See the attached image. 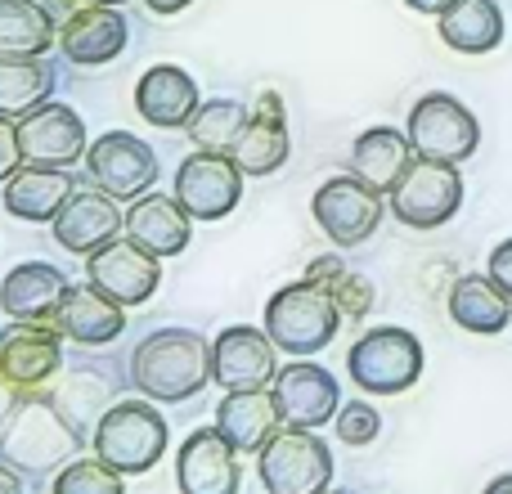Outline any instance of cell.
Wrapping results in <instances>:
<instances>
[{"mask_svg": "<svg viewBox=\"0 0 512 494\" xmlns=\"http://www.w3.org/2000/svg\"><path fill=\"white\" fill-rule=\"evenodd\" d=\"M387 198H391V216L400 225H409V230H441L463 207V176L454 162L414 158V167L405 171V180Z\"/></svg>", "mask_w": 512, "mask_h": 494, "instance_id": "cell-8", "label": "cell"}, {"mask_svg": "<svg viewBox=\"0 0 512 494\" xmlns=\"http://www.w3.org/2000/svg\"><path fill=\"white\" fill-rule=\"evenodd\" d=\"M63 364V333L59 324H14L0 333V378L18 391H36L59 373Z\"/></svg>", "mask_w": 512, "mask_h": 494, "instance_id": "cell-17", "label": "cell"}, {"mask_svg": "<svg viewBox=\"0 0 512 494\" xmlns=\"http://www.w3.org/2000/svg\"><path fill=\"white\" fill-rule=\"evenodd\" d=\"M436 27H441V41L450 45V50L490 54L504 41V9H499L495 0H459V5H450L436 18Z\"/></svg>", "mask_w": 512, "mask_h": 494, "instance_id": "cell-29", "label": "cell"}, {"mask_svg": "<svg viewBox=\"0 0 512 494\" xmlns=\"http://www.w3.org/2000/svg\"><path fill=\"white\" fill-rule=\"evenodd\" d=\"M239 459L243 454L216 432V423L189 432L176 450V486H180V494H239V486H243Z\"/></svg>", "mask_w": 512, "mask_h": 494, "instance_id": "cell-14", "label": "cell"}, {"mask_svg": "<svg viewBox=\"0 0 512 494\" xmlns=\"http://www.w3.org/2000/svg\"><path fill=\"white\" fill-rule=\"evenodd\" d=\"M450 319L477 337H495L512 324V297L490 274H463L450 288Z\"/></svg>", "mask_w": 512, "mask_h": 494, "instance_id": "cell-28", "label": "cell"}, {"mask_svg": "<svg viewBox=\"0 0 512 494\" xmlns=\"http://www.w3.org/2000/svg\"><path fill=\"white\" fill-rule=\"evenodd\" d=\"M86 171L117 203H135L158 185V153L131 131H104L86 149Z\"/></svg>", "mask_w": 512, "mask_h": 494, "instance_id": "cell-10", "label": "cell"}, {"mask_svg": "<svg viewBox=\"0 0 512 494\" xmlns=\"http://www.w3.org/2000/svg\"><path fill=\"white\" fill-rule=\"evenodd\" d=\"M36 5H41V9H45V14H50V18H54V23H63V18H68V14H72V9H77V5H81V0H36Z\"/></svg>", "mask_w": 512, "mask_h": 494, "instance_id": "cell-40", "label": "cell"}, {"mask_svg": "<svg viewBox=\"0 0 512 494\" xmlns=\"http://www.w3.org/2000/svg\"><path fill=\"white\" fill-rule=\"evenodd\" d=\"M90 445H95V459H104L122 477H144L167 454V418L149 400H113Z\"/></svg>", "mask_w": 512, "mask_h": 494, "instance_id": "cell-4", "label": "cell"}, {"mask_svg": "<svg viewBox=\"0 0 512 494\" xmlns=\"http://www.w3.org/2000/svg\"><path fill=\"white\" fill-rule=\"evenodd\" d=\"M234 162L243 167V176H270L288 162V126H283V99L274 90H265L248 113L239 144H234Z\"/></svg>", "mask_w": 512, "mask_h": 494, "instance_id": "cell-24", "label": "cell"}, {"mask_svg": "<svg viewBox=\"0 0 512 494\" xmlns=\"http://www.w3.org/2000/svg\"><path fill=\"white\" fill-rule=\"evenodd\" d=\"M50 494H126V477L108 468L104 459H77L63 463V472H54Z\"/></svg>", "mask_w": 512, "mask_h": 494, "instance_id": "cell-34", "label": "cell"}, {"mask_svg": "<svg viewBox=\"0 0 512 494\" xmlns=\"http://www.w3.org/2000/svg\"><path fill=\"white\" fill-rule=\"evenodd\" d=\"M324 494H351V490H324Z\"/></svg>", "mask_w": 512, "mask_h": 494, "instance_id": "cell-45", "label": "cell"}, {"mask_svg": "<svg viewBox=\"0 0 512 494\" xmlns=\"http://www.w3.org/2000/svg\"><path fill=\"white\" fill-rule=\"evenodd\" d=\"M18 144H23V162L36 167H63L86 158V122L72 104H41L36 113H27L18 122Z\"/></svg>", "mask_w": 512, "mask_h": 494, "instance_id": "cell-16", "label": "cell"}, {"mask_svg": "<svg viewBox=\"0 0 512 494\" xmlns=\"http://www.w3.org/2000/svg\"><path fill=\"white\" fill-rule=\"evenodd\" d=\"M279 346L270 333L248 324H230L212 337V382L221 391H270L279 378Z\"/></svg>", "mask_w": 512, "mask_h": 494, "instance_id": "cell-12", "label": "cell"}, {"mask_svg": "<svg viewBox=\"0 0 512 494\" xmlns=\"http://www.w3.org/2000/svg\"><path fill=\"white\" fill-rule=\"evenodd\" d=\"M486 274H490V279H495L499 288H504L508 297H512V239H504V243L495 247V252H490V265H486Z\"/></svg>", "mask_w": 512, "mask_h": 494, "instance_id": "cell-37", "label": "cell"}, {"mask_svg": "<svg viewBox=\"0 0 512 494\" xmlns=\"http://www.w3.org/2000/svg\"><path fill=\"white\" fill-rule=\"evenodd\" d=\"M337 328H342V310L310 279L288 283V288H279L265 301V333H270V342L279 346L283 355L306 360V355L324 351V346L333 342Z\"/></svg>", "mask_w": 512, "mask_h": 494, "instance_id": "cell-3", "label": "cell"}, {"mask_svg": "<svg viewBox=\"0 0 512 494\" xmlns=\"http://www.w3.org/2000/svg\"><path fill=\"white\" fill-rule=\"evenodd\" d=\"M50 45H59V23L36 0H0V54L41 59Z\"/></svg>", "mask_w": 512, "mask_h": 494, "instance_id": "cell-31", "label": "cell"}, {"mask_svg": "<svg viewBox=\"0 0 512 494\" xmlns=\"http://www.w3.org/2000/svg\"><path fill=\"white\" fill-rule=\"evenodd\" d=\"M409 144H414L418 158L432 162H468L472 153L481 149V122L463 99L445 95V90H432L423 95L414 108H409V126H405Z\"/></svg>", "mask_w": 512, "mask_h": 494, "instance_id": "cell-7", "label": "cell"}, {"mask_svg": "<svg viewBox=\"0 0 512 494\" xmlns=\"http://www.w3.org/2000/svg\"><path fill=\"white\" fill-rule=\"evenodd\" d=\"M283 427V414L270 391H225L216 405V432L239 454H261Z\"/></svg>", "mask_w": 512, "mask_h": 494, "instance_id": "cell-23", "label": "cell"}, {"mask_svg": "<svg viewBox=\"0 0 512 494\" xmlns=\"http://www.w3.org/2000/svg\"><path fill=\"white\" fill-rule=\"evenodd\" d=\"M54 68L45 59H23V54H0V117L23 122L41 104H50Z\"/></svg>", "mask_w": 512, "mask_h": 494, "instance_id": "cell-30", "label": "cell"}, {"mask_svg": "<svg viewBox=\"0 0 512 494\" xmlns=\"http://www.w3.org/2000/svg\"><path fill=\"white\" fill-rule=\"evenodd\" d=\"M481 494H512V472H504V477H495V481H490V486L481 490Z\"/></svg>", "mask_w": 512, "mask_h": 494, "instance_id": "cell-43", "label": "cell"}, {"mask_svg": "<svg viewBox=\"0 0 512 494\" xmlns=\"http://www.w3.org/2000/svg\"><path fill=\"white\" fill-rule=\"evenodd\" d=\"M50 225H54V239H59L63 252L90 256L126 230V216L117 212V198L104 194V189L90 180V185L72 189V198L59 207V216H54Z\"/></svg>", "mask_w": 512, "mask_h": 494, "instance_id": "cell-15", "label": "cell"}, {"mask_svg": "<svg viewBox=\"0 0 512 494\" xmlns=\"http://www.w3.org/2000/svg\"><path fill=\"white\" fill-rule=\"evenodd\" d=\"M310 212L337 247H360L382 225V194L360 176H328L310 198Z\"/></svg>", "mask_w": 512, "mask_h": 494, "instance_id": "cell-11", "label": "cell"}, {"mask_svg": "<svg viewBox=\"0 0 512 494\" xmlns=\"http://www.w3.org/2000/svg\"><path fill=\"white\" fill-rule=\"evenodd\" d=\"M265 494H324L333 490V450L315 427H288L274 432V441L256 454Z\"/></svg>", "mask_w": 512, "mask_h": 494, "instance_id": "cell-6", "label": "cell"}, {"mask_svg": "<svg viewBox=\"0 0 512 494\" xmlns=\"http://www.w3.org/2000/svg\"><path fill=\"white\" fill-rule=\"evenodd\" d=\"M171 194L194 221H225L243 198V167L234 162V153L194 149L176 167Z\"/></svg>", "mask_w": 512, "mask_h": 494, "instance_id": "cell-9", "label": "cell"}, {"mask_svg": "<svg viewBox=\"0 0 512 494\" xmlns=\"http://www.w3.org/2000/svg\"><path fill=\"white\" fill-rule=\"evenodd\" d=\"M126 36H131V27H126L122 9L81 0V5L59 23V50L68 63L99 68V63H113L117 54L126 50Z\"/></svg>", "mask_w": 512, "mask_h": 494, "instance_id": "cell-19", "label": "cell"}, {"mask_svg": "<svg viewBox=\"0 0 512 494\" xmlns=\"http://www.w3.org/2000/svg\"><path fill=\"white\" fill-rule=\"evenodd\" d=\"M77 180L63 167H36V162H23L14 176L5 180V212L18 216V221H54L59 207L72 198Z\"/></svg>", "mask_w": 512, "mask_h": 494, "instance_id": "cell-26", "label": "cell"}, {"mask_svg": "<svg viewBox=\"0 0 512 494\" xmlns=\"http://www.w3.org/2000/svg\"><path fill=\"white\" fill-rule=\"evenodd\" d=\"M0 494H23V477H18V468L5 459H0Z\"/></svg>", "mask_w": 512, "mask_h": 494, "instance_id": "cell-38", "label": "cell"}, {"mask_svg": "<svg viewBox=\"0 0 512 494\" xmlns=\"http://www.w3.org/2000/svg\"><path fill=\"white\" fill-rule=\"evenodd\" d=\"M405 5H409V9H418V14H436V18H441L445 9L459 5V0H405Z\"/></svg>", "mask_w": 512, "mask_h": 494, "instance_id": "cell-42", "label": "cell"}, {"mask_svg": "<svg viewBox=\"0 0 512 494\" xmlns=\"http://www.w3.org/2000/svg\"><path fill=\"white\" fill-rule=\"evenodd\" d=\"M23 167V144H18V122L14 117H0V185H5L14 171Z\"/></svg>", "mask_w": 512, "mask_h": 494, "instance_id": "cell-36", "label": "cell"}, {"mask_svg": "<svg viewBox=\"0 0 512 494\" xmlns=\"http://www.w3.org/2000/svg\"><path fill=\"white\" fill-rule=\"evenodd\" d=\"M90 5H126V0H90Z\"/></svg>", "mask_w": 512, "mask_h": 494, "instance_id": "cell-44", "label": "cell"}, {"mask_svg": "<svg viewBox=\"0 0 512 494\" xmlns=\"http://www.w3.org/2000/svg\"><path fill=\"white\" fill-rule=\"evenodd\" d=\"M72 283L45 261H23L0 279V310L23 324H54Z\"/></svg>", "mask_w": 512, "mask_h": 494, "instance_id": "cell-21", "label": "cell"}, {"mask_svg": "<svg viewBox=\"0 0 512 494\" xmlns=\"http://www.w3.org/2000/svg\"><path fill=\"white\" fill-rule=\"evenodd\" d=\"M86 279L108 292L117 306H144L162 283V256H153L135 239H113L86 256Z\"/></svg>", "mask_w": 512, "mask_h": 494, "instance_id": "cell-13", "label": "cell"}, {"mask_svg": "<svg viewBox=\"0 0 512 494\" xmlns=\"http://www.w3.org/2000/svg\"><path fill=\"white\" fill-rule=\"evenodd\" d=\"M59 333L77 346H108L122 337L126 328V306H117L108 292H99L95 283H72L68 297H63L59 315H54Z\"/></svg>", "mask_w": 512, "mask_h": 494, "instance_id": "cell-22", "label": "cell"}, {"mask_svg": "<svg viewBox=\"0 0 512 494\" xmlns=\"http://www.w3.org/2000/svg\"><path fill=\"white\" fill-rule=\"evenodd\" d=\"M306 279L319 283V288L337 301L342 319H351V324H360L373 310V283L364 279L360 270H351L342 256H315V261L306 265Z\"/></svg>", "mask_w": 512, "mask_h": 494, "instance_id": "cell-32", "label": "cell"}, {"mask_svg": "<svg viewBox=\"0 0 512 494\" xmlns=\"http://www.w3.org/2000/svg\"><path fill=\"white\" fill-rule=\"evenodd\" d=\"M337 436H342V445H351V450H364V445H373L382 436V414L369 405V400H346L342 409H337Z\"/></svg>", "mask_w": 512, "mask_h": 494, "instance_id": "cell-35", "label": "cell"}, {"mask_svg": "<svg viewBox=\"0 0 512 494\" xmlns=\"http://www.w3.org/2000/svg\"><path fill=\"white\" fill-rule=\"evenodd\" d=\"M203 108L198 86L185 68L176 63H153L140 81H135V113L158 131H185L194 113Z\"/></svg>", "mask_w": 512, "mask_h": 494, "instance_id": "cell-20", "label": "cell"}, {"mask_svg": "<svg viewBox=\"0 0 512 494\" xmlns=\"http://www.w3.org/2000/svg\"><path fill=\"white\" fill-rule=\"evenodd\" d=\"M131 382L144 400L180 405L212 382V342L194 328H158L131 351Z\"/></svg>", "mask_w": 512, "mask_h": 494, "instance_id": "cell-1", "label": "cell"}, {"mask_svg": "<svg viewBox=\"0 0 512 494\" xmlns=\"http://www.w3.org/2000/svg\"><path fill=\"white\" fill-rule=\"evenodd\" d=\"M423 342L409 328H369L346 351V373L364 396H400L423 378Z\"/></svg>", "mask_w": 512, "mask_h": 494, "instance_id": "cell-5", "label": "cell"}, {"mask_svg": "<svg viewBox=\"0 0 512 494\" xmlns=\"http://www.w3.org/2000/svg\"><path fill=\"white\" fill-rule=\"evenodd\" d=\"M86 441L90 436L77 432V423L59 409V400L36 387L18 396V405L9 409L5 427H0V459L14 463L18 472H54Z\"/></svg>", "mask_w": 512, "mask_h": 494, "instance_id": "cell-2", "label": "cell"}, {"mask_svg": "<svg viewBox=\"0 0 512 494\" xmlns=\"http://www.w3.org/2000/svg\"><path fill=\"white\" fill-rule=\"evenodd\" d=\"M14 405H18V387L0 378V427H5V418H9V409H14Z\"/></svg>", "mask_w": 512, "mask_h": 494, "instance_id": "cell-41", "label": "cell"}, {"mask_svg": "<svg viewBox=\"0 0 512 494\" xmlns=\"http://www.w3.org/2000/svg\"><path fill=\"white\" fill-rule=\"evenodd\" d=\"M414 144L409 135L391 131V126H369L360 140L351 144V176H360L369 189L391 194V189L405 180V171L414 167Z\"/></svg>", "mask_w": 512, "mask_h": 494, "instance_id": "cell-27", "label": "cell"}, {"mask_svg": "<svg viewBox=\"0 0 512 494\" xmlns=\"http://www.w3.org/2000/svg\"><path fill=\"white\" fill-rule=\"evenodd\" d=\"M194 216L176 203V194H144L126 207V239L149 247L153 256H180L189 247Z\"/></svg>", "mask_w": 512, "mask_h": 494, "instance_id": "cell-25", "label": "cell"}, {"mask_svg": "<svg viewBox=\"0 0 512 494\" xmlns=\"http://www.w3.org/2000/svg\"><path fill=\"white\" fill-rule=\"evenodd\" d=\"M270 396L279 405L283 423L288 427H324L337 418L342 409V391H337V378L324 369V364H283L279 378L270 382Z\"/></svg>", "mask_w": 512, "mask_h": 494, "instance_id": "cell-18", "label": "cell"}, {"mask_svg": "<svg viewBox=\"0 0 512 494\" xmlns=\"http://www.w3.org/2000/svg\"><path fill=\"white\" fill-rule=\"evenodd\" d=\"M149 5V14H158V18H171V14H185L194 0H144Z\"/></svg>", "mask_w": 512, "mask_h": 494, "instance_id": "cell-39", "label": "cell"}, {"mask_svg": "<svg viewBox=\"0 0 512 494\" xmlns=\"http://www.w3.org/2000/svg\"><path fill=\"white\" fill-rule=\"evenodd\" d=\"M248 113L252 108L234 104V99H207L203 108L194 113V122L185 126L194 149H212V153H234L239 144L243 126H248Z\"/></svg>", "mask_w": 512, "mask_h": 494, "instance_id": "cell-33", "label": "cell"}]
</instances>
